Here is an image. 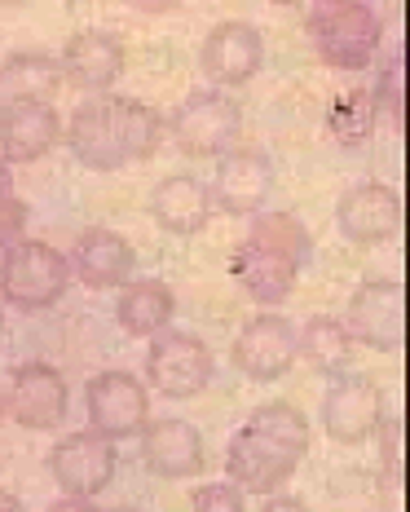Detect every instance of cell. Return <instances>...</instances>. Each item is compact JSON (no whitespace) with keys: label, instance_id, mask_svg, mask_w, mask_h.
I'll return each mask as SVG.
<instances>
[{"label":"cell","instance_id":"32","mask_svg":"<svg viewBox=\"0 0 410 512\" xmlns=\"http://www.w3.org/2000/svg\"><path fill=\"white\" fill-rule=\"evenodd\" d=\"M0 512H27L23 504H18L14 495H9V490H0Z\"/></svg>","mask_w":410,"mask_h":512},{"label":"cell","instance_id":"7","mask_svg":"<svg viewBox=\"0 0 410 512\" xmlns=\"http://www.w3.org/2000/svg\"><path fill=\"white\" fill-rule=\"evenodd\" d=\"M384 420V389L362 371H340L322 393V429L340 446H362Z\"/></svg>","mask_w":410,"mask_h":512},{"label":"cell","instance_id":"33","mask_svg":"<svg viewBox=\"0 0 410 512\" xmlns=\"http://www.w3.org/2000/svg\"><path fill=\"white\" fill-rule=\"evenodd\" d=\"M0 332H5V314H0Z\"/></svg>","mask_w":410,"mask_h":512},{"label":"cell","instance_id":"30","mask_svg":"<svg viewBox=\"0 0 410 512\" xmlns=\"http://www.w3.org/2000/svg\"><path fill=\"white\" fill-rule=\"evenodd\" d=\"M261 512H314V508H309L305 499H296V495H269Z\"/></svg>","mask_w":410,"mask_h":512},{"label":"cell","instance_id":"6","mask_svg":"<svg viewBox=\"0 0 410 512\" xmlns=\"http://www.w3.org/2000/svg\"><path fill=\"white\" fill-rule=\"evenodd\" d=\"M172 142L190 159H221L239 146L243 133V106L225 93H190L186 102L172 111Z\"/></svg>","mask_w":410,"mask_h":512},{"label":"cell","instance_id":"25","mask_svg":"<svg viewBox=\"0 0 410 512\" xmlns=\"http://www.w3.org/2000/svg\"><path fill=\"white\" fill-rule=\"evenodd\" d=\"M331 512H388V486L384 477L366 473V468H340L331 477Z\"/></svg>","mask_w":410,"mask_h":512},{"label":"cell","instance_id":"8","mask_svg":"<svg viewBox=\"0 0 410 512\" xmlns=\"http://www.w3.org/2000/svg\"><path fill=\"white\" fill-rule=\"evenodd\" d=\"M212 371H217V362H212V349L203 345L199 336L159 332V340H150L146 376L164 398H172V402L199 398V393L212 384Z\"/></svg>","mask_w":410,"mask_h":512},{"label":"cell","instance_id":"10","mask_svg":"<svg viewBox=\"0 0 410 512\" xmlns=\"http://www.w3.org/2000/svg\"><path fill=\"white\" fill-rule=\"evenodd\" d=\"M67 407H71V389L58 367H49V362H18L14 376H9L5 411L23 429H36V433L58 429L67 420Z\"/></svg>","mask_w":410,"mask_h":512},{"label":"cell","instance_id":"26","mask_svg":"<svg viewBox=\"0 0 410 512\" xmlns=\"http://www.w3.org/2000/svg\"><path fill=\"white\" fill-rule=\"evenodd\" d=\"M327 124H331V133H336L344 146L366 142V133L375 128V102H371V93H366V89L344 93V98L331 106V120Z\"/></svg>","mask_w":410,"mask_h":512},{"label":"cell","instance_id":"14","mask_svg":"<svg viewBox=\"0 0 410 512\" xmlns=\"http://www.w3.org/2000/svg\"><path fill=\"white\" fill-rule=\"evenodd\" d=\"M265 62V40L261 31L252 23H243V18H225L208 31V40H203V53H199V67L203 76L212 84H225V89H234V84H247L261 71Z\"/></svg>","mask_w":410,"mask_h":512},{"label":"cell","instance_id":"20","mask_svg":"<svg viewBox=\"0 0 410 512\" xmlns=\"http://www.w3.org/2000/svg\"><path fill=\"white\" fill-rule=\"evenodd\" d=\"M124 71V45L111 31H80L71 36L67 53H62V80H71L84 93H106Z\"/></svg>","mask_w":410,"mask_h":512},{"label":"cell","instance_id":"5","mask_svg":"<svg viewBox=\"0 0 410 512\" xmlns=\"http://www.w3.org/2000/svg\"><path fill=\"white\" fill-rule=\"evenodd\" d=\"M71 287V261L40 239L0 252V301L18 309H49Z\"/></svg>","mask_w":410,"mask_h":512},{"label":"cell","instance_id":"2","mask_svg":"<svg viewBox=\"0 0 410 512\" xmlns=\"http://www.w3.org/2000/svg\"><path fill=\"white\" fill-rule=\"evenodd\" d=\"M309 455V420L291 402H265L225 446L230 486L247 495H274Z\"/></svg>","mask_w":410,"mask_h":512},{"label":"cell","instance_id":"16","mask_svg":"<svg viewBox=\"0 0 410 512\" xmlns=\"http://www.w3.org/2000/svg\"><path fill=\"white\" fill-rule=\"evenodd\" d=\"M142 460L155 477H168V482H186V477H199L208 455H203V433L194 429L190 420H155L142 429Z\"/></svg>","mask_w":410,"mask_h":512},{"label":"cell","instance_id":"31","mask_svg":"<svg viewBox=\"0 0 410 512\" xmlns=\"http://www.w3.org/2000/svg\"><path fill=\"white\" fill-rule=\"evenodd\" d=\"M45 512H102V508H93L89 499H71V495H62L58 504H49Z\"/></svg>","mask_w":410,"mask_h":512},{"label":"cell","instance_id":"3","mask_svg":"<svg viewBox=\"0 0 410 512\" xmlns=\"http://www.w3.org/2000/svg\"><path fill=\"white\" fill-rule=\"evenodd\" d=\"M309 261H314V239L291 212H261L247 239H239L230 252L234 279L256 305L283 301Z\"/></svg>","mask_w":410,"mask_h":512},{"label":"cell","instance_id":"11","mask_svg":"<svg viewBox=\"0 0 410 512\" xmlns=\"http://www.w3.org/2000/svg\"><path fill=\"white\" fill-rule=\"evenodd\" d=\"M49 473L71 499H93L115 477V442L102 433H71L49 451Z\"/></svg>","mask_w":410,"mask_h":512},{"label":"cell","instance_id":"12","mask_svg":"<svg viewBox=\"0 0 410 512\" xmlns=\"http://www.w3.org/2000/svg\"><path fill=\"white\" fill-rule=\"evenodd\" d=\"M344 327H349L353 340L380 349V354L397 349L406 336V287L397 279L362 283L358 292L349 296V323Z\"/></svg>","mask_w":410,"mask_h":512},{"label":"cell","instance_id":"19","mask_svg":"<svg viewBox=\"0 0 410 512\" xmlns=\"http://www.w3.org/2000/svg\"><path fill=\"white\" fill-rule=\"evenodd\" d=\"M137 265V252L133 243L124 239V234L115 230H84L80 239H75L71 248V270L75 279L84 287H93V292H106V287H120L128 283V274H133Z\"/></svg>","mask_w":410,"mask_h":512},{"label":"cell","instance_id":"22","mask_svg":"<svg viewBox=\"0 0 410 512\" xmlns=\"http://www.w3.org/2000/svg\"><path fill=\"white\" fill-rule=\"evenodd\" d=\"M62 89V62L49 53H9L0 62V106L14 102H53Z\"/></svg>","mask_w":410,"mask_h":512},{"label":"cell","instance_id":"18","mask_svg":"<svg viewBox=\"0 0 410 512\" xmlns=\"http://www.w3.org/2000/svg\"><path fill=\"white\" fill-rule=\"evenodd\" d=\"M336 221H340L344 239L384 243L402 226V195H397L393 186H380V181H362V186H353L349 195L340 199Z\"/></svg>","mask_w":410,"mask_h":512},{"label":"cell","instance_id":"9","mask_svg":"<svg viewBox=\"0 0 410 512\" xmlns=\"http://www.w3.org/2000/svg\"><path fill=\"white\" fill-rule=\"evenodd\" d=\"M84 411H89L93 433L111 437H137L146 429L150 415V398L146 384L133 376V371H97V376L84 384Z\"/></svg>","mask_w":410,"mask_h":512},{"label":"cell","instance_id":"35","mask_svg":"<svg viewBox=\"0 0 410 512\" xmlns=\"http://www.w3.org/2000/svg\"><path fill=\"white\" fill-rule=\"evenodd\" d=\"M0 415H5V398H0Z\"/></svg>","mask_w":410,"mask_h":512},{"label":"cell","instance_id":"29","mask_svg":"<svg viewBox=\"0 0 410 512\" xmlns=\"http://www.w3.org/2000/svg\"><path fill=\"white\" fill-rule=\"evenodd\" d=\"M375 433H380V442H384L388 477L397 482V477H402V420H397V415H393V420H380V429H375Z\"/></svg>","mask_w":410,"mask_h":512},{"label":"cell","instance_id":"28","mask_svg":"<svg viewBox=\"0 0 410 512\" xmlns=\"http://www.w3.org/2000/svg\"><path fill=\"white\" fill-rule=\"evenodd\" d=\"M190 512H247V504H243V490L239 486L212 482V486H199L190 495Z\"/></svg>","mask_w":410,"mask_h":512},{"label":"cell","instance_id":"23","mask_svg":"<svg viewBox=\"0 0 410 512\" xmlns=\"http://www.w3.org/2000/svg\"><path fill=\"white\" fill-rule=\"evenodd\" d=\"M177 314V296H172L168 283L142 279V283H128L115 301V318L128 336H159Z\"/></svg>","mask_w":410,"mask_h":512},{"label":"cell","instance_id":"21","mask_svg":"<svg viewBox=\"0 0 410 512\" xmlns=\"http://www.w3.org/2000/svg\"><path fill=\"white\" fill-rule=\"evenodd\" d=\"M150 217L168 234H199L212 217V195L194 177H164L150 190Z\"/></svg>","mask_w":410,"mask_h":512},{"label":"cell","instance_id":"17","mask_svg":"<svg viewBox=\"0 0 410 512\" xmlns=\"http://www.w3.org/2000/svg\"><path fill=\"white\" fill-rule=\"evenodd\" d=\"M62 137V115L49 102H14L0 106V159L5 164H31L45 159Z\"/></svg>","mask_w":410,"mask_h":512},{"label":"cell","instance_id":"34","mask_svg":"<svg viewBox=\"0 0 410 512\" xmlns=\"http://www.w3.org/2000/svg\"><path fill=\"white\" fill-rule=\"evenodd\" d=\"M111 512H133V508H111Z\"/></svg>","mask_w":410,"mask_h":512},{"label":"cell","instance_id":"1","mask_svg":"<svg viewBox=\"0 0 410 512\" xmlns=\"http://www.w3.org/2000/svg\"><path fill=\"white\" fill-rule=\"evenodd\" d=\"M67 133L71 155L80 159L93 173H115L128 168L137 159H150L164 137V120L155 115V106L137 102V98H120V93H97L84 106L71 111Z\"/></svg>","mask_w":410,"mask_h":512},{"label":"cell","instance_id":"13","mask_svg":"<svg viewBox=\"0 0 410 512\" xmlns=\"http://www.w3.org/2000/svg\"><path fill=\"white\" fill-rule=\"evenodd\" d=\"M208 195H212V204L221 212H230V217H252V212H261L265 199L274 195V164H269V155L234 146L230 155L217 159Z\"/></svg>","mask_w":410,"mask_h":512},{"label":"cell","instance_id":"15","mask_svg":"<svg viewBox=\"0 0 410 512\" xmlns=\"http://www.w3.org/2000/svg\"><path fill=\"white\" fill-rule=\"evenodd\" d=\"M234 362L247 380H278L296 362V327L283 314H256L234 340Z\"/></svg>","mask_w":410,"mask_h":512},{"label":"cell","instance_id":"24","mask_svg":"<svg viewBox=\"0 0 410 512\" xmlns=\"http://www.w3.org/2000/svg\"><path fill=\"white\" fill-rule=\"evenodd\" d=\"M296 354L318 371V376H340V371L353 367V336L340 318H309L296 332Z\"/></svg>","mask_w":410,"mask_h":512},{"label":"cell","instance_id":"4","mask_svg":"<svg viewBox=\"0 0 410 512\" xmlns=\"http://www.w3.org/2000/svg\"><path fill=\"white\" fill-rule=\"evenodd\" d=\"M309 36L318 45V58L340 71H362L375 58L384 36V23L362 0H327L309 9Z\"/></svg>","mask_w":410,"mask_h":512},{"label":"cell","instance_id":"27","mask_svg":"<svg viewBox=\"0 0 410 512\" xmlns=\"http://www.w3.org/2000/svg\"><path fill=\"white\" fill-rule=\"evenodd\" d=\"M23 230H27V204L18 199L9 164L0 159V248H14V243H23Z\"/></svg>","mask_w":410,"mask_h":512}]
</instances>
